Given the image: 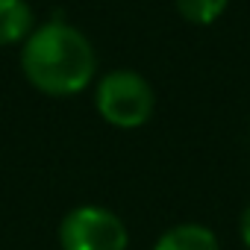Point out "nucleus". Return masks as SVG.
<instances>
[{"label": "nucleus", "instance_id": "7ed1b4c3", "mask_svg": "<svg viewBox=\"0 0 250 250\" xmlns=\"http://www.w3.org/2000/svg\"><path fill=\"white\" fill-rule=\"evenodd\" d=\"M62 250H127L130 235L124 221L103 206H77L59 227Z\"/></svg>", "mask_w": 250, "mask_h": 250}, {"label": "nucleus", "instance_id": "f03ea898", "mask_svg": "<svg viewBox=\"0 0 250 250\" xmlns=\"http://www.w3.org/2000/svg\"><path fill=\"white\" fill-rule=\"evenodd\" d=\"M97 112L118 130H136L150 121L156 97L150 83L136 71H112L97 83L94 91Z\"/></svg>", "mask_w": 250, "mask_h": 250}, {"label": "nucleus", "instance_id": "f257e3e1", "mask_svg": "<svg viewBox=\"0 0 250 250\" xmlns=\"http://www.w3.org/2000/svg\"><path fill=\"white\" fill-rule=\"evenodd\" d=\"M21 71L42 94L68 97L88 88L97 71V56L77 27L56 18L30 33L21 50Z\"/></svg>", "mask_w": 250, "mask_h": 250}, {"label": "nucleus", "instance_id": "39448f33", "mask_svg": "<svg viewBox=\"0 0 250 250\" xmlns=\"http://www.w3.org/2000/svg\"><path fill=\"white\" fill-rule=\"evenodd\" d=\"M33 30V9L27 0H0V47L24 44Z\"/></svg>", "mask_w": 250, "mask_h": 250}, {"label": "nucleus", "instance_id": "423d86ee", "mask_svg": "<svg viewBox=\"0 0 250 250\" xmlns=\"http://www.w3.org/2000/svg\"><path fill=\"white\" fill-rule=\"evenodd\" d=\"M227 6H229V0H177L180 15L188 24H197V27L215 24L227 12Z\"/></svg>", "mask_w": 250, "mask_h": 250}, {"label": "nucleus", "instance_id": "0eeeda50", "mask_svg": "<svg viewBox=\"0 0 250 250\" xmlns=\"http://www.w3.org/2000/svg\"><path fill=\"white\" fill-rule=\"evenodd\" d=\"M241 241H244L247 250H250V203H247V209H244V215H241Z\"/></svg>", "mask_w": 250, "mask_h": 250}, {"label": "nucleus", "instance_id": "20e7f679", "mask_svg": "<svg viewBox=\"0 0 250 250\" xmlns=\"http://www.w3.org/2000/svg\"><path fill=\"white\" fill-rule=\"evenodd\" d=\"M153 250H221L218 247V235L203 227V224H177L171 229H165Z\"/></svg>", "mask_w": 250, "mask_h": 250}]
</instances>
